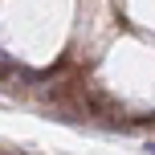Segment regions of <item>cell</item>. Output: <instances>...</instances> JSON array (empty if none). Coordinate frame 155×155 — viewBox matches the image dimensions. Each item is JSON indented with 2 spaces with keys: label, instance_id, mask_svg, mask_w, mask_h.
<instances>
[{
  "label": "cell",
  "instance_id": "6da1fadb",
  "mask_svg": "<svg viewBox=\"0 0 155 155\" xmlns=\"http://www.w3.org/2000/svg\"><path fill=\"white\" fill-rule=\"evenodd\" d=\"M82 110H86V118H110L114 102L106 94H98V90H82Z\"/></svg>",
  "mask_w": 155,
  "mask_h": 155
},
{
  "label": "cell",
  "instance_id": "3957f363",
  "mask_svg": "<svg viewBox=\"0 0 155 155\" xmlns=\"http://www.w3.org/2000/svg\"><path fill=\"white\" fill-rule=\"evenodd\" d=\"M143 155H155V143H147V151H143Z\"/></svg>",
  "mask_w": 155,
  "mask_h": 155
},
{
  "label": "cell",
  "instance_id": "7a4b0ae2",
  "mask_svg": "<svg viewBox=\"0 0 155 155\" xmlns=\"http://www.w3.org/2000/svg\"><path fill=\"white\" fill-rule=\"evenodd\" d=\"M21 78H25L21 65H16V61H8V57H0V86H4V82H21Z\"/></svg>",
  "mask_w": 155,
  "mask_h": 155
}]
</instances>
